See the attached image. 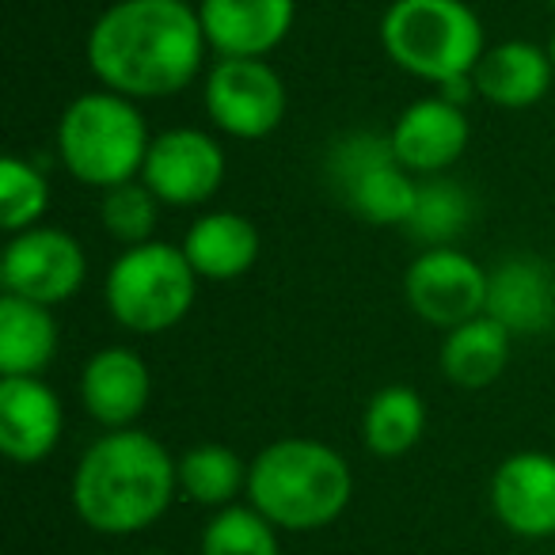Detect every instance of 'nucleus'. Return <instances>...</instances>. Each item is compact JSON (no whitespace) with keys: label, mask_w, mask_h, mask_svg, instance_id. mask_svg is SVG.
Listing matches in <instances>:
<instances>
[{"label":"nucleus","mask_w":555,"mask_h":555,"mask_svg":"<svg viewBox=\"0 0 555 555\" xmlns=\"http://www.w3.org/2000/svg\"><path fill=\"white\" fill-rule=\"evenodd\" d=\"M327 183L350 214L370 224H408L418 198V183L400 164L392 138L350 133L327 153Z\"/></svg>","instance_id":"nucleus-7"},{"label":"nucleus","mask_w":555,"mask_h":555,"mask_svg":"<svg viewBox=\"0 0 555 555\" xmlns=\"http://www.w3.org/2000/svg\"><path fill=\"white\" fill-rule=\"evenodd\" d=\"M202 555H282L278 529L255 506H224L202 529Z\"/></svg>","instance_id":"nucleus-25"},{"label":"nucleus","mask_w":555,"mask_h":555,"mask_svg":"<svg viewBox=\"0 0 555 555\" xmlns=\"http://www.w3.org/2000/svg\"><path fill=\"white\" fill-rule=\"evenodd\" d=\"M380 47L403 73L446 85L476 73L487 39L464 0H392L380 20Z\"/></svg>","instance_id":"nucleus-4"},{"label":"nucleus","mask_w":555,"mask_h":555,"mask_svg":"<svg viewBox=\"0 0 555 555\" xmlns=\"http://www.w3.org/2000/svg\"><path fill=\"white\" fill-rule=\"evenodd\" d=\"M149 396H153V373H149L145 358L126 347L100 350L88 358L85 373H80L85 411L111 430H126L130 423H138L141 411L149 408Z\"/></svg>","instance_id":"nucleus-16"},{"label":"nucleus","mask_w":555,"mask_h":555,"mask_svg":"<svg viewBox=\"0 0 555 555\" xmlns=\"http://www.w3.org/2000/svg\"><path fill=\"white\" fill-rule=\"evenodd\" d=\"M206 115L229 138L262 141L282 126L286 85L262 57H221L206 77Z\"/></svg>","instance_id":"nucleus-8"},{"label":"nucleus","mask_w":555,"mask_h":555,"mask_svg":"<svg viewBox=\"0 0 555 555\" xmlns=\"http://www.w3.org/2000/svg\"><path fill=\"white\" fill-rule=\"evenodd\" d=\"M514 354V335L494 317H476L453 327L441 343V373L456 388H487L502 377Z\"/></svg>","instance_id":"nucleus-20"},{"label":"nucleus","mask_w":555,"mask_h":555,"mask_svg":"<svg viewBox=\"0 0 555 555\" xmlns=\"http://www.w3.org/2000/svg\"><path fill=\"white\" fill-rule=\"evenodd\" d=\"M547 4H552V9H555V0H547Z\"/></svg>","instance_id":"nucleus-29"},{"label":"nucleus","mask_w":555,"mask_h":555,"mask_svg":"<svg viewBox=\"0 0 555 555\" xmlns=\"http://www.w3.org/2000/svg\"><path fill=\"white\" fill-rule=\"evenodd\" d=\"M206 47L198 9L186 0H118L88 35V65L107 92L164 100L198 77Z\"/></svg>","instance_id":"nucleus-1"},{"label":"nucleus","mask_w":555,"mask_h":555,"mask_svg":"<svg viewBox=\"0 0 555 555\" xmlns=\"http://www.w3.org/2000/svg\"><path fill=\"white\" fill-rule=\"evenodd\" d=\"M350 494V464L324 441L282 438L247 464V499L274 529H324L347 509Z\"/></svg>","instance_id":"nucleus-3"},{"label":"nucleus","mask_w":555,"mask_h":555,"mask_svg":"<svg viewBox=\"0 0 555 555\" xmlns=\"http://www.w3.org/2000/svg\"><path fill=\"white\" fill-rule=\"evenodd\" d=\"M85 247L69 232L39 229V224L27 232H16L12 244L4 247V262H0L4 294L47 305V309L69 301L85 286Z\"/></svg>","instance_id":"nucleus-10"},{"label":"nucleus","mask_w":555,"mask_h":555,"mask_svg":"<svg viewBox=\"0 0 555 555\" xmlns=\"http://www.w3.org/2000/svg\"><path fill=\"white\" fill-rule=\"evenodd\" d=\"M472 77H476V92L487 103L506 111H525L547 95L555 65L547 50H540L537 42L509 39L499 42V47H487Z\"/></svg>","instance_id":"nucleus-18"},{"label":"nucleus","mask_w":555,"mask_h":555,"mask_svg":"<svg viewBox=\"0 0 555 555\" xmlns=\"http://www.w3.org/2000/svg\"><path fill=\"white\" fill-rule=\"evenodd\" d=\"M65 411L39 377H0V449L16 464H39L62 441Z\"/></svg>","instance_id":"nucleus-15"},{"label":"nucleus","mask_w":555,"mask_h":555,"mask_svg":"<svg viewBox=\"0 0 555 555\" xmlns=\"http://www.w3.org/2000/svg\"><path fill=\"white\" fill-rule=\"evenodd\" d=\"M487 317L509 335H540L555 324V270L532 255L499 262L487 282Z\"/></svg>","instance_id":"nucleus-17"},{"label":"nucleus","mask_w":555,"mask_h":555,"mask_svg":"<svg viewBox=\"0 0 555 555\" xmlns=\"http://www.w3.org/2000/svg\"><path fill=\"white\" fill-rule=\"evenodd\" d=\"M491 509L514 537H555V456L525 449L494 468Z\"/></svg>","instance_id":"nucleus-12"},{"label":"nucleus","mask_w":555,"mask_h":555,"mask_svg":"<svg viewBox=\"0 0 555 555\" xmlns=\"http://www.w3.org/2000/svg\"><path fill=\"white\" fill-rule=\"evenodd\" d=\"M487 282L491 274L472 255L449 244L426 247L415 255L408 278H403V294L418 320L453 332L487 312Z\"/></svg>","instance_id":"nucleus-9"},{"label":"nucleus","mask_w":555,"mask_h":555,"mask_svg":"<svg viewBox=\"0 0 555 555\" xmlns=\"http://www.w3.org/2000/svg\"><path fill=\"white\" fill-rule=\"evenodd\" d=\"M50 206V186L35 164L4 156L0 164V224L9 232H27Z\"/></svg>","instance_id":"nucleus-26"},{"label":"nucleus","mask_w":555,"mask_h":555,"mask_svg":"<svg viewBox=\"0 0 555 555\" xmlns=\"http://www.w3.org/2000/svg\"><path fill=\"white\" fill-rule=\"evenodd\" d=\"M198 20L221 57H267L294 31L297 0H198Z\"/></svg>","instance_id":"nucleus-13"},{"label":"nucleus","mask_w":555,"mask_h":555,"mask_svg":"<svg viewBox=\"0 0 555 555\" xmlns=\"http://www.w3.org/2000/svg\"><path fill=\"white\" fill-rule=\"evenodd\" d=\"M392 149L400 164L418 176H441L468 149V115L441 95L415 100L392 126Z\"/></svg>","instance_id":"nucleus-14"},{"label":"nucleus","mask_w":555,"mask_h":555,"mask_svg":"<svg viewBox=\"0 0 555 555\" xmlns=\"http://www.w3.org/2000/svg\"><path fill=\"white\" fill-rule=\"evenodd\" d=\"M426 430V403L415 388L408 385H388L365 403L362 415V441L373 456L380 461H396V456L411 453Z\"/></svg>","instance_id":"nucleus-22"},{"label":"nucleus","mask_w":555,"mask_h":555,"mask_svg":"<svg viewBox=\"0 0 555 555\" xmlns=\"http://www.w3.org/2000/svg\"><path fill=\"white\" fill-rule=\"evenodd\" d=\"M149 145L153 138L133 100L107 88L77 95L57 126V149L69 176L103 191L141 176Z\"/></svg>","instance_id":"nucleus-5"},{"label":"nucleus","mask_w":555,"mask_h":555,"mask_svg":"<svg viewBox=\"0 0 555 555\" xmlns=\"http://www.w3.org/2000/svg\"><path fill=\"white\" fill-rule=\"evenodd\" d=\"M179 487V461L141 430H111L73 472V506L88 529L130 537L160 521Z\"/></svg>","instance_id":"nucleus-2"},{"label":"nucleus","mask_w":555,"mask_h":555,"mask_svg":"<svg viewBox=\"0 0 555 555\" xmlns=\"http://www.w3.org/2000/svg\"><path fill=\"white\" fill-rule=\"evenodd\" d=\"M179 487L198 506L224 509L240 491H247V468L236 449L206 441L179 456Z\"/></svg>","instance_id":"nucleus-23"},{"label":"nucleus","mask_w":555,"mask_h":555,"mask_svg":"<svg viewBox=\"0 0 555 555\" xmlns=\"http://www.w3.org/2000/svg\"><path fill=\"white\" fill-rule=\"evenodd\" d=\"M472 221V198L461 183L453 179H426L418 183V198H415V209H411L408 232L411 240H418L423 247H449Z\"/></svg>","instance_id":"nucleus-24"},{"label":"nucleus","mask_w":555,"mask_h":555,"mask_svg":"<svg viewBox=\"0 0 555 555\" xmlns=\"http://www.w3.org/2000/svg\"><path fill=\"white\" fill-rule=\"evenodd\" d=\"M547 57H552V65H555V35H552V47H547Z\"/></svg>","instance_id":"nucleus-28"},{"label":"nucleus","mask_w":555,"mask_h":555,"mask_svg":"<svg viewBox=\"0 0 555 555\" xmlns=\"http://www.w3.org/2000/svg\"><path fill=\"white\" fill-rule=\"evenodd\" d=\"M224 179V153L214 133L179 126L153 138L141 168V183L164 206H202L217 194Z\"/></svg>","instance_id":"nucleus-11"},{"label":"nucleus","mask_w":555,"mask_h":555,"mask_svg":"<svg viewBox=\"0 0 555 555\" xmlns=\"http://www.w3.org/2000/svg\"><path fill=\"white\" fill-rule=\"evenodd\" d=\"M57 354V320L47 305L0 297V373L39 377Z\"/></svg>","instance_id":"nucleus-21"},{"label":"nucleus","mask_w":555,"mask_h":555,"mask_svg":"<svg viewBox=\"0 0 555 555\" xmlns=\"http://www.w3.org/2000/svg\"><path fill=\"white\" fill-rule=\"evenodd\" d=\"M183 255L194 267V274L206 282H232V278L247 274L259 259V232L247 217L232 214V209H217L186 229Z\"/></svg>","instance_id":"nucleus-19"},{"label":"nucleus","mask_w":555,"mask_h":555,"mask_svg":"<svg viewBox=\"0 0 555 555\" xmlns=\"http://www.w3.org/2000/svg\"><path fill=\"white\" fill-rule=\"evenodd\" d=\"M103 229L126 247H138L153 240L156 229V214H160V198L149 191L141 179H130V183H118L103 194Z\"/></svg>","instance_id":"nucleus-27"},{"label":"nucleus","mask_w":555,"mask_h":555,"mask_svg":"<svg viewBox=\"0 0 555 555\" xmlns=\"http://www.w3.org/2000/svg\"><path fill=\"white\" fill-rule=\"evenodd\" d=\"M194 289H198V274L186 262L183 247L149 240V244L126 247L111 262L103 297L115 324L138 335H156L176 327L191 312Z\"/></svg>","instance_id":"nucleus-6"}]
</instances>
